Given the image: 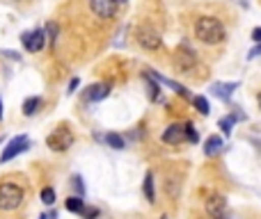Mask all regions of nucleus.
<instances>
[{
	"instance_id": "23",
	"label": "nucleus",
	"mask_w": 261,
	"mask_h": 219,
	"mask_svg": "<svg viewBox=\"0 0 261 219\" xmlns=\"http://www.w3.org/2000/svg\"><path fill=\"white\" fill-rule=\"evenodd\" d=\"M183 135H186V139L192 141V144L199 139V135H197V130H195V126H192V123H186V126H183Z\"/></svg>"
},
{
	"instance_id": "8",
	"label": "nucleus",
	"mask_w": 261,
	"mask_h": 219,
	"mask_svg": "<svg viewBox=\"0 0 261 219\" xmlns=\"http://www.w3.org/2000/svg\"><path fill=\"white\" fill-rule=\"evenodd\" d=\"M21 41H23V46H25L27 53H39V50L44 48L46 32L41 30V27H37V30H30V32H23Z\"/></svg>"
},
{
	"instance_id": "35",
	"label": "nucleus",
	"mask_w": 261,
	"mask_h": 219,
	"mask_svg": "<svg viewBox=\"0 0 261 219\" xmlns=\"http://www.w3.org/2000/svg\"><path fill=\"white\" fill-rule=\"evenodd\" d=\"M41 219H48V217H41Z\"/></svg>"
},
{
	"instance_id": "11",
	"label": "nucleus",
	"mask_w": 261,
	"mask_h": 219,
	"mask_svg": "<svg viewBox=\"0 0 261 219\" xmlns=\"http://www.w3.org/2000/svg\"><path fill=\"white\" fill-rule=\"evenodd\" d=\"M183 139H186V135H183V126H181V123H172V126L165 128V132H163V141H165V144H181Z\"/></svg>"
},
{
	"instance_id": "33",
	"label": "nucleus",
	"mask_w": 261,
	"mask_h": 219,
	"mask_svg": "<svg viewBox=\"0 0 261 219\" xmlns=\"http://www.w3.org/2000/svg\"><path fill=\"white\" fill-rule=\"evenodd\" d=\"M117 3H119V5H126V3H128V0H117Z\"/></svg>"
},
{
	"instance_id": "32",
	"label": "nucleus",
	"mask_w": 261,
	"mask_h": 219,
	"mask_svg": "<svg viewBox=\"0 0 261 219\" xmlns=\"http://www.w3.org/2000/svg\"><path fill=\"white\" fill-rule=\"evenodd\" d=\"M256 103H259V107H261V94H259V96H256Z\"/></svg>"
},
{
	"instance_id": "2",
	"label": "nucleus",
	"mask_w": 261,
	"mask_h": 219,
	"mask_svg": "<svg viewBox=\"0 0 261 219\" xmlns=\"http://www.w3.org/2000/svg\"><path fill=\"white\" fill-rule=\"evenodd\" d=\"M23 203V187L16 182H0V210L12 212Z\"/></svg>"
},
{
	"instance_id": "4",
	"label": "nucleus",
	"mask_w": 261,
	"mask_h": 219,
	"mask_svg": "<svg viewBox=\"0 0 261 219\" xmlns=\"http://www.w3.org/2000/svg\"><path fill=\"white\" fill-rule=\"evenodd\" d=\"M135 39H137V44H140L144 50H158L160 46H163L160 34L154 30V27H149V25H137L135 27Z\"/></svg>"
},
{
	"instance_id": "15",
	"label": "nucleus",
	"mask_w": 261,
	"mask_h": 219,
	"mask_svg": "<svg viewBox=\"0 0 261 219\" xmlns=\"http://www.w3.org/2000/svg\"><path fill=\"white\" fill-rule=\"evenodd\" d=\"M241 119H245V117H243V114H238V112L236 114H229V117H222V119H220V123H218V128L229 137V135H231L234 121H241Z\"/></svg>"
},
{
	"instance_id": "25",
	"label": "nucleus",
	"mask_w": 261,
	"mask_h": 219,
	"mask_svg": "<svg viewBox=\"0 0 261 219\" xmlns=\"http://www.w3.org/2000/svg\"><path fill=\"white\" fill-rule=\"evenodd\" d=\"M80 214L85 219H96V217H99V210H96V208H82Z\"/></svg>"
},
{
	"instance_id": "28",
	"label": "nucleus",
	"mask_w": 261,
	"mask_h": 219,
	"mask_svg": "<svg viewBox=\"0 0 261 219\" xmlns=\"http://www.w3.org/2000/svg\"><path fill=\"white\" fill-rule=\"evenodd\" d=\"M3 55H5V57H9V59H16V62L21 59V55L14 53V50H3Z\"/></svg>"
},
{
	"instance_id": "13",
	"label": "nucleus",
	"mask_w": 261,
	"mask_h": 219,
	"mask_svg": "<svg viewBox=\"0 0 261 219\" xmlns=\"http://www.w3.org/2000/svg\"><path fill=\"white\" fill-rule=\"evenodd\" d=\"M234 89H238V82H213V85H211V91L222 100H227Z\"/></svg>"
},
{
	"instance_id": "21",
	"label": "nucleus",
	"mask_w": 261,
	"mask_h": 219,
	"mask_svg": "<svg viewBox=\"0 0 261 219\" xmlns=\"http://www.w3.org/2000/svg\"><path fill=\"white\" fill-rule=\"evenodd\" d=\"M144 82H147V87H149V98H151V100H158L160 87L156 85V82H151V76H149V73H144Z\"/></svg>"
},
{
	"instance_id": "19",
	"label": "nucleus",
	"mask_w": 261,
	"mask_h": 219,
	"mask_svg": "<svg viewBox=\"0 0 261 219\" xmlns=\"http://www.w3.org/2000/svg\"><path fill=\"white\" fill-rule=\"evenodd\" d=\"M64 205H67L69 212H76V214H80V212H82V208H85V203H82L80 196H69L67 203H64Z\"/></svg>"
},
{
	"instance_id": "5",
	"label": "nucleus",
	"mask_w": 261,
	"mask_h": 219,
	"mask_svg": "<svg viewBox=\"0 0 261 219\" xmlns=\"http://www.w3.org/2000/svg\"><path fill=\"white\" fill-rule=\"evenodd\" d=\"M46 144H48L50 151H57V153H62V151H67L69 146L73 144V135H71V130H69V128L60 126V128H55V130L48 135Z\"/></svg>"
},
{
	"instance_id": "16",
	"label": "nucleus",
	"mask_w": 261,
	"mask_h": 219,
	"mask_svg": "<svg viewBox=\"0 0 261 219\" xmlns=\"http://www.w3.org/2000/svg\"><path fill=\"white\" fill-rule=\"evenodd\" d=\"M39 107H41V98L39 96H30V98H25V103H23V114H25V117H32Z\"/></svg>"
},
{
	"instance_id": "17",
	"label": "nucleus",
	"mask_w": 261,
	"mask_h": 219,
	"mask_svg": "<svg viewBox=\"0 0 261 219\" xmlns=\"http://www.w3.org/2000/svg\"><path fill=\"white\" fill-rule=\"evenodd\" d=\"M142 190H144V196L149 203H154L156 201V192H154V176H151V171L144 176V185H142Z\"/></svg>"
},
{
	"instance_id": "29",
	"label": "nucleus",
	"mask_w": 261,
	"mask_h": 219,
	"mask_svg": "<svg viewBox=\"0 0 261 219\" xmlns=\"http://www.w3.org/2000/svg\"><path fill=\"white\" fill-rule=\"evenodd\" d=\"M252 39H254L256 44H261V27H254V30H252Z\"/></svg>"
},
{
	"instance_id": "31",
	"label": "nucleus",
	"mask_w": 261,
	"mask_h": 219,
	"mask_svg": "<svg viewBox=\"0 0 261 219\" xmlns=\"http://www.w3.org/2000/svg\"><path fill=\"white\" fill-rule=\"evenodd\" d=\"M0 121H3V98H0Z\"/></svg>"
},
{
	"instance_id": "7",
	"label": "nucleus",
	"mask_w": 261,
	"mask_h": 219,
	"mask_svg": "<svg viewBox=\"0 0 261 219\" xmlns=\"http://www.w3.org/2000/svg\"><path fill=\"white\" fill-rule=\"evenodd\" d=\"M30 149V139H27V135H16L9 139V144L5 146L3 155H0V162H9V160H14L18 153H23V151Z\"/></svg>"
},
{
	"instance_id": "10",
	"label": "nucleus",
	"mask_w": 261,
	"mask_h": 219,
	"mask_svg": "<svg viewBox=\"0 0 261 219\" xmlns=\"http://www.w3.org/2000/svg\"><path fill=\"white\" fill-rule=\"evenodd\" d=\"M108 94H110L108 82H96V85H92L90 89L85 91V98L90 100V103H99V100H103Z\"/></svg>"
},
{
	"instance_id": "6",
	"label": "nucleus",
	"mask_w": 261,
	"mask_h": 219,
	"mask_svg": "<svg viewBox=\"0 0 261 219\" xmlns=\"http://www.w3.org/2000/svg\"><path fill=\"white\" fill-rule=\"evenodd\" d=\"M204 208L211 219H227V201H224V196L218 194V192H211V194L206 196Z\"/></svg>"
},
{
	"instance_id": "22",
	"label": "nucleus",
	"mask_w": 261,
	"mask_h": 219,
	"mask_svg": "<svg viewBox=\"0 0 261 219\" xmlns=\"http://www.w3.org/2000/svg\"><path fill=\"white\" fill-rule=\"evenodd\" d=\"M41 203H46V205L55 203V190L53 187H44V190H41Z\"/></svg>"
},
{
	"instance_id": "1",
	"label": "nucleus",
	"mask_w": 261,
	"mask_h": 219,
	"mask_svg": "<svg viewBox=\"0 0 261 219\" xmlns=\"http://www.w3.org/2000/svg\"><path fill=\"white\" fill-rule=\"evenodd\" d=\"M195 36L206 46H218L224 41L227 32H224V25L215 16H199L195 21Z\"/></svg>"
},
{
	"instance_id": "34",
	"label": "nucleus",
	"mask_w": 261,
	"mask_h": 219,
	"mask_svg": "<svg viewBox=\"0 0 261 219\" xmlns=\"http://www.w3.org/2000/svg\"><path fill=\"white\" fill-rule=\"evenodd\" d=\"M3 141H5V139H3V137H0V144H3Z\"/></svg>"
},
{
	"instance_id": "9",
	"label": "nucleus",
	"mask_w": 261,
	"mask_h": 219,
	"mask_svg": "<svg viewBox=\"0 0 261 219\" xmlns=\"http://www.w3.org/2000/svg\"><path fill=\"white\" fill-rule=\"evenodd\" d=\"M117 0H90V9L99 18H112L117 14Z\"/></svg>"
},
{
	"instance_id": "12",
	"label": "nucleus",
	"mask_w": 261,
	"mask_h": 219,
	"mask_svg": "<svg viewBox=\"0 0 261 219\" xmlns=\"http://www.w3.org/2000/svg\"><path fill=\"white\" fill-rule=\"evenodd\" d=\"M147 73H149V76L154 78V80H158V82H163V85L172 87V89L177 91L179 96H183V98H190V91H188V89H186V87H183V85H179V82H174L172 78H165V76H160L158 71H147Z\"/></svg>"
},
{
	"instance_id": "27",
	"label": "nucleus",
	"mask_w": 261,
	"mask_h": 219,
	"mask_svg": "<svg viewBox=\"0 0 261 219\" xmlns=\"http://www.w3.org/2000/svg\"><path fill=\"white\" fill-rule=\"evenodd\" d=\"M259 55H261V44H256L254 48L250 50V55H247V57H250V59H254V57H259Z\"/></svg>"
},
{
	"instance_id": "36",
	"label": "nucleus",
	"mask_w": 261,
	"mask_h": 219,
	"mask_svg": "<svg viewBox=\"0 0 261 219\" xmlns=\"http://www.w3.org/2000/svg\"><path fill=\"white\" fill-rule=\"evenodd\" d=\"M160 219H167V217H160Z\"/></svg>"
},
{
	"instance_id": "30",
	"label": "nucleus",
	"mask_w": 261,
	"mask_h": 219,
	"mask_svg": "<svg viewBox=\"0 0 261 219\" xmlns=\"http://www.w3.org/2000/svg\"><path fill=\"white\" fill-rule=\"evenodd\" d=\"M76 87H78V78H73V80L69 82V94H71V91L76 89Z\"/></svg>"
},
{
	"instance_id": "3",
	"label": "nucleus",
	"mask_w": 261,
	"mask_h": 219,
	"mask_svg": "<svg viewBox=\"0 0 261 219\" xmlns=\"http://www.w3.org/2000/svg\"><path fill=\"white\" fill-rule=\"evenodd\" d=\"M172 66L177 73H190L197 66V53L188 44H181L172 55Z\"/></svg>"
},
{
	"instance_id": "24",
	"label": "nucleus",
	"mask_w": 261,
	"mask_h": 219,
	"mask_svg": "<svg viewBox=\"0 0 261 219\" xmlns=\"http://www.w3.org/2000/svg\"><path fill=\"white\" fill-rule=\"evenodd\" d=\"M71 182H73V187H76V192H78V194H85V185H82V178L80 176H73L71 178Z\"/></svg>"
},
{
	"instance_id": "20",
	"label": "nucleus",
	"mask_w": 261,
	"mask_h": 219,
	"mask_svg": "<svg viewBox=\"0 0 261 219\" xmlns=\"http://www.w3.org/2000/svg\"><path fill=\"white\" fill-rule=\"evenodd\" d=\"M192 105H195V110L199 114H209L211 112V105H209V100H206L204 96H192Z\"/></svg>"
},
{
	"instance_id": "18",
	"label": "nucleus",
	"mask_w": 261,
	"mask_h": 219,
	"mask_svg": "<svg viewBox=\"0 0 261 219\" xmlns=\"http://www.w3.org/2000/svg\"><path fill=\"white\" fill-rule=\"evenodd\" d=\"M105 144L112 146V149H117V151H122L124 146H126V141H124V137L117 135V132H108V135H105Z\"/></svg>"
},
{
	"instance_id": "14",
	"label": "nucleus",
	"mask_w": 261,
	"mask_h": 219,
	"mask_svg": "<svg viewBox=\"0 0 261 219\" xmlns=\"http://www.w3.org/2000/svg\"><path fill=\"white\" fill-rule=\"evenodd\" d=\"M222 149H224L222 137H218V135H211L209 139H206V144H204V153H206V158H215V155H218Z\"/></svg>"
},
{
	"instance_id": "26",
	"label": "nucleus",
	"mask_w": 261,
	"mask_h": 219,
	"mask_svg": "<svg viewBox=\"0 0 261 219\" xmlns=\"http://www.w3.org/2000/svg\"><path fill=\"white\" fill-rule=\"evenodd\" d=\"M46 32H48V39L55 44V34H57V25H55V23H48V25H46Z\"/></svg>"
}]
</instances>
